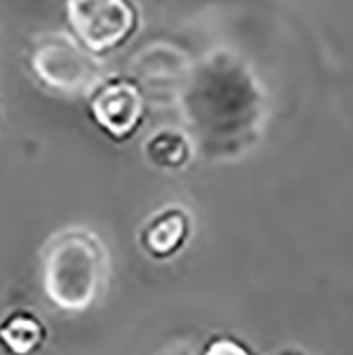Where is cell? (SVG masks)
<instances>
[{"mask_svg": "<svg viewBox=\"0 0 353 355\" xmlns=\"http://www.w3.org/2000/svg\"><path fill=\"white\" fill-rule=\"evenodd\" d=\"M179 111L196 155L226 164L260 145L268 123V96L241 55L213 49L189 71Z\"/></svg>", "mask_w": 353, "mask_h": 355, "instance_id": "obj_1", "label": "cell"}, {"mask_svg": "<svg viewBox=\"0 0 353 355\" xmlns=\"http://www.w3.org/2000/svg\"><path fill=\"white\" fill-rule=\"evenodd\" d=\"M109 268V249L101 234L85 225H67L41 251L45 298L62 313H85L105 292Z\"/></svg>", "mask_w": 353, "mask_h": 355, "instance_id": "obj_2", "label": "cell"}, {"mask_svg": "<svg viewBox=\"0 0 353 355\" xmlns=\"http://www.w3.org/2000/svg\"><path fill=\"white\" fill-rule=\"evenodd\" d=\"M28 67L43 87L64 96H89L103 81L98 58L64 32L39 37L30 47Z\"/></svg>", "mask_w": 353, "mask_h": 355, "instance_id": "obj_3", "label": "cell"}, {"mask_svg": "<svg viewBox=\"0 0 353 355\" xmlns=\"http://www.w3.org/2000/svg\"><path fill=\"white\" fill-rule=\"evenodd\" d=\"M71 37L96 58L123 47L139 28L132 0H64Z\"/></svg>", "mask_w": 353, "mask_h": 355, "instance_id": "obj_4", "label": "cell"}, {"mask_svg": "<svg viewBox=\"0 0 353 355\" xmlns=\"http://www.w3.org/2000/svg\"><path fill=\"white\" fill-rule=\"evenodd\" d=\"M87 113L105 137L123 143L130 141L145 121V98L132 81L103 79L89 92Z\"/></svg>", "mask_w": 353, "mask_h": 355, "instance_id": "obj_5", "label": "cell"}, {"mask_svg": "<svg viewBox=\"0 0 353 355\" xmlns=\"http://www.w3.org/2000/svg\"><path fill=\"white\" fill-rule=\"evenodd\" d=\"M194 232L191 213L181 205H164L155 209L141 223L137 243L141 251L153 262H169L177 257Z\"/></svg>", "mask_w": 353, "mask_h": 355, "instance_id": "obj_6", "label": "cell"}, {"mask_svg": "<svg viewBox=\"0 0 353 355\" xmlns=\"http://www.w3.org/2000/svg\"><path fill=\"white\" fill-rule=\"evenodd\" d=\"M47 338V324L30 309H13L0 319V347L7 355H37Z\"/></svg>", "mask_w": 353, "mask_h": 355, "instance_id": "obj_7", "label": "cell"}, {"mask_svg": "<svg viewBox=\"0 0 353 355\" xmlns=\"http://www.w3.org/2000/svg\"><path fill=\"white\" fill-rule=\"evenodd\" d=\"M143 155L147 164L160 173H181L196 157V149L185 130L160 128L143 143Z\"/></svg>", "mask_w": 353, "mask_h": 355, "instance_id": "obj_8", "label": "cell"}, {"mask_svg": "<svg viewBox=\"0 0 353 355\" xmlns=\"http://www.w3.org/2000/svg\"><path fill=\"white\" fill-rule=\"evenodd\" d=\"M200 355H253L245 343L236 340L234 336H213Z\"/></svg>", "mask_w": 353, "mask_h": 355, "instance_id": "obj_9", "label": "cell"}]
</instances>
